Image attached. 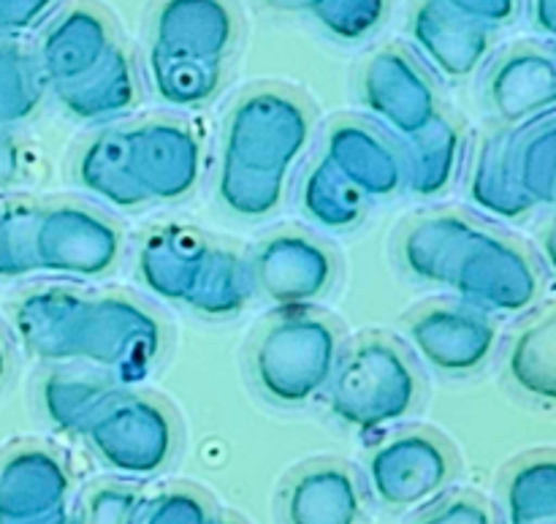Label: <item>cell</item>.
Instances as JSON below:
<instances>
[{
    "instance_id": "cell-28",
    "label": "cell",
    "mask_w": 556,
    "mask_h": 524,
    "mask_svg": "<svg viewBox=\"0 0 556 524\" xmlns=\"http://www.w3.org/2000/svg\"><path fill=\"white\" fill-rule=\"evenodd\" d=\"M255 294L253 272L250 261L239 253L212 245V253L206 259L195 291L185 302V308L195 315L210 321H228L244 313Z\"/></svg>"
},
{
    "instance_id": "cell-39",
    "label": "cell",
    "mask_w": 556,
    "mask_h": 524,
    "mask_svg": "<svg viewBox=\"0 0 556 524\" xmlns=\"http://www.w3.org/2000/svg\"><path fill=\"white\" fill-rule=\"evenodd\" d=\"M416 524H494L492 511L470 495L438 500Z\"/></svg>"
},
{
    "instance_id": "cell-11",
    "label": "cell",
    "mask_w": 556,
    "mask_h": 524,
    "mask_svg": "<svg viewBox=\"0 0 556 524\" xmlns=\"http://www.w3.org/2000/svg\"><path fill=\"white\" fill-rule=\"evenodd\" d=\"M125 130L136 183L150 204H174L199 188L204 177V141L190 125L161 117Z\"/></svg>"
},
{
    "instance_id": "cell-36",
    "label": "cell",
    "mask_w": 556,
    "mask_h": 524,
    "mask_svg": "<svg viewBox=\"0 0 556 524\" xmlns=\"http://www.w3.org/2000/svg\"><path fill=\"white\" fill-rule=\"evenodd\" d=\"M144 498L128 484H98L87 489L74 524H139Z\"/></svg>"
},
{
    "instance_id": "cell-17",
    "label": "cell",
    "mask_w": 556,
    "mask_h": 524,
    "mask_svg": "<svg viewBox=\"0 0 556 524\" xmlns=\"http://www.w3.org/2000/svg\"><path fill=\"white\" fill-rule=\"evenodd\" d=\"M112 47L114 36L106 16L90 5H74L54 16L52 25L43 30L36 63L43 82L58 90L90 74Z\"/></svg>"
},
{
    "instance_id": "cell-47",
    "label": "cell",
    "mask_w": 556,
    "mask_h": 524,
    "mask_svg": "<svg viewBox=\"0 0 556 524\" xmlns=\"http://www.w3.org/2000/svg\"><path fill=\"white\" fill-rule=\"evenodd\" d=\"M215 524H239V522H233V520H220V516H217Z\"/></svg>"
},
{
    "instance_id": "cell-4",
    "label": "cell",
    "mask_w": 556,
    "mask_h": 524,
    "mask_svg": "<svg viewBox=\"0 0 556 524\" xmlns=\"http://www.w3.org/2000/svg\"><path fill=\"white\" fill-rule=\"evenodd\" d=\"M166 348V329L136 299L79 294L71 313L65 364H85L114 384H139L155 370Z\"/></svg>"
},
{
    "instance_id": "cell-3",
    "label": "cell",
    "mask_w": 556,
    "mask_h": 524,
    "mask_svg": "<svg viewBox=\"0 0 556 524\" xmlns=\"http://www.w3.org/2000/svg\"><path fill=\"white\" fill-rule=\"evenodd\" d=\"M421 378L402 346L369 337L342 351L326 400L337 424L358 435L400 427L418 406Z\"/></svg>"
},
{
    "instance_id": "cell-22",
    "label": "cell",
    "mask_w": 556,
    "mask_h": 524,
    "mask_svg": "<svg viewBox=\"0 0 556 524\" xmlns=\"http://www.w3.org/2000/svg\"><path fill=\"white\" fill-rule=\"evenodd\" d=\"M476 223L456 212H438L413 221L400 239V261L407 275L429 286L448 288L462 250L476 234Z\"/></svg>"
},
{
    "instance_id": "cell-34",
    "label": "cell",
    "mask_w": 556,
    "mask_h": 524,
    "mask_svg": "<svg viewBox=\"0 0 556 524\" xmlns=\"http://www.w3.org/2000/svg\"><path fill=\"white\" fill-rule=\"evenodd\" d=\"M38 207L0 204V280H20L36 272L33 228Z\"/></svg>"
},
{
    "instance_id": "cell-23",
    "label": "cell",
    "mask_w": 556,
    "mask_h": 524,
    "mask_svg": "<svg viewBox=\"0 0 556 524\" xmlns=\"http://www.w3.org/2000/svg\"><path fill=\"white\" fill-rule=\"evenodd\" d=\"M76 183L92 196L114 210H139L150 204L144 190L136 183L134 166H130L128 130L109 128L92 136L81 147L76 158Z\"/></svg>"
},
{
    "instance_id": "cell-24",
    "label": "cell",
    "mask_w": 556,
    "mask_h": 524,
    "mask_svg": "<svg viewBox=\"0 0 556 524\" xmlns=\"http://www.w3.org/2000/svg\"><path fill=\"white\" fill-rule=\"evenodd\" d=\"M467 196L476 210L497 221H519L535 210L525 194L514 163V130L494 134L478 147Z\"/></svg>"
},
{
    "instance_id": "cell-1",
    "label": "cell",
    "mask_w": 556,
    "mask_h": 524,
    "mask_svg": "<svg viewBox=\"0 0 556 524\" xmlns=\"http://www.w3.org/2000/svg\"><path fill=\"white\" fill-rule=\"evenodd\" d=\"M309 141L313 114L296 96L277 87L244 92L223 125L215 177L223 210L242 221L275 215Z\"/></svg>"
},
{
    "instance_id": "cell-10",
    "label": "cell",
    "mask_w": 556,
    "mask_h": 524,
    "mask_svg": "<svg viewBox=\"0 0 556 524\" xmlns=\"http://www.w3.org/2000/svg\"><path fill=\"white\" fill-rule=\"evenodd\" d=\"M362 103L380 130L407 141L440 117V98L427 71L402 49L372 54L362 71Z\"/></svg>"
},
{
    "instance_id": "cell-25",
    "label": "cell",
    "mask_w": 556,
    "mask_h": 524,
    "mask_svg": "<svg viewBox=\"0 0 556 524\" xmlns=\"http://www.w3.org/2000/svg\"><path fill=\"white\" fill-rule=\"evenodd\" d=\"M405 188L418 199H438L456 183L465 161V134L440 114L429 128L402 141Z\"/></svg>"
},
{
    "instance_id": "cell-42",
    "label": "cell",
    "mask_w": 556,
    "mask_h": 524,
    "mask_svg": "<svg viewBox=\"0 0 556 524\" xmlns=\"http://www.w3.org/2000/svg\"><path fill=\"white\" fill-rule=\"evenodd\" d=\"M266 9L277 11V14H309L313 16L315 11L320 9L324 0H261Z\"/></svg>"
},
{
    "instance_id": "cell-2",
    "label": "cell",
    "mask_w": 556,
    "mask_h": 524,
    "mask_svg": "<svg viewBox=\"0 0 556 524\" xmlns=\"http://www.w3.org/2000/svg\"><path fill=\"white\" fill-rule=\"evenodd\" d=\"M342 357L340 329L313 310H282L250 348V375L264 400L304 408L326 395Z\"/></svg>"
},
{
    "instance_id": "cell-35",
    "label": "cell",
    "mask_w": 556,
    "mask_h": 524,
    "mask_svg": "<svg viewBox=\"0 0 556 524\" xmlns=\"http://www.w3.org/2000/svg\"><path fill=\"white\" fill-rule=\"evenodd\" d=\"M389 16V0H324L313 20L320 30L345 43L372 36Z\"/></svg>"
},
{
    "instance_id": "cell-38",
    "label": "cell",
    "mask_w": 556,
    "mask_h": 524,
    "mask_svg": "<svg viewBox=\"0 0 556 524\" xmlns=\"http://www.w3.org/2000/svg\"><path fill=\"white\" fill-rule=\"evenodd\" d=\"M60 0H0V36L16 38L36 30L58 9Z\"/></svg>"
},
{
    "instance_id": "cell-13",
    "label": "cell",
    "mask_w": 556,
    "mask_h": 524,
    "mask_svg": "<svg viewBox=\"0 0 556 524\" xmlns=\"http://www.w3.org/2000/svg\"><path fill=\"white\" fill-rule=\"evenodd\" d=\"M324 158L364 196L383 201L405 188V158L375 125L362 120H340L326 130Z\"/></svg>"
},
{
    "instance_id": "cell-29",
    "label": "cell",
    "mask_w": 556,
    "mask_h": 524,
    "mask_svg": "<svg viewBox=\"0 0 556 524\" xmlns=\"http://www.w3.org/2000/svg\"><path fill=\"white\" fill-rule=\"evenodd\" d=\"M226 63L182 58L150 49L147 52V76L161 103L172 109H195L210 103L223 85Z\"/></svg>"
},
{
    "instance_id": "cell-21",
    "label": "cell",
    "mask_w": 556,
    "mask_h": 524,
    "mask_svg": "<svg viewBox=\"0 0 556 524\" xmlns=\"http://www.w3.org/2000/svg\"><path fill=\"white\" fill-rule=\"evenodd\" d=\"M52 92L68 117L79 123H109L139 103L141 87L130 54L114 43L90 74Z\"/></svg>"
},
{
    "instance_id": "cell-46",
    "label": "cell",
    "mask_w": 556,
    "mask_h": 524,
    "mask_svg": "<svg viewBox=\"0 0 556 524\" xmlns=\"http://www.w3.org/2000/svg\"><path fill=\"white\" fill-rule=\"evenodd\" d=\"M9 373H11V353H9V346H5L3 335H0V391H3L5 380H9Z\"/></svg>"
},
{
    "instance_id": "cell-8",
    "label": "cell",
    "mask_w": 556,
    "mask_h": 524,
    "mask_svg": "<svg viewBox=\"0 0 556 524\" xmlns=\"http://www.w3.org/2000/svg\"><path fill=\"white\" fill-rule=\"evenodd\" d=\"M454 454L434 435L410 429L386 438L367 457V487L383 509H429L454 482Z\"/></svg>"
},
{
    "instance_id": "cell-45",
    "label": "cell",
    "mask_w": 556,
    "mask_h": 524,
    "mask_svg": "<svg viewBox=\"0 0 556 524\" xmlns=\"http://www.w3.org/2000/svg\"><path fill=\"white\" fill-rule=\"evenodd\" d=\"M541 248H543V259H546L548 270H552V275L556 277V221L546 228V234H543Z\"/></svg>"
},
{
    "instance_id": "cell-31",
    "label": "cell",
    "mask_w": 556,
    "mask_h": 524,
    "mask_svg": "<svg viewBox=\"0 0 556 524\" xmlns=\"http://www.w3.org/2000/svg\"><path fill=\"white\" fill-rule=\"evenodd\" d=\"M503 524H556V454L527 457L508 473Z\"/></svg>"
},
{
    "instance_id": "cell-37",
    "label": "cell",
    "mask_w": 556,
    "mask_h": 524,
    "mask_svg": "<svg viewBox=\"0 0 556 524\" xmlns=\"http://www.w3.org/2000/svg\"><path fill=\"white\" fill-rule=\"evenodd\" d=\"M215 511L190 489H166L144 500L139 524H215Z\"/></svg>"
},
{
    "instance_id": "cell-40",
    "label": "cell",
    "mask_w": 556,
    "mask_h": 524,
    "mask_svg": "<svg viewBox=\"0 0 556 524\" xmlns=\"http://www.w3.org/2000/svg\"><path fill=\"white\" fill-rule=\"evenodd\" d=\"M448 9L459 11L462 16L472 22H481V25L494 27L503 25V22L514 20L516 9H519V0H443Z\"/></svg>"
},
{
    "instance_id": "cell-26",
    "label": "cell",
    "mask_w": 556,
    "mask_h": 524,
    "mask_svg": "<svg viewBox=\"0 0 556 524\" xmlns=\"http://www.w3.org/2000/svg\"><path fill=\"white\" fill-rule=\"evenodd\" d=\"M117 395V384L90 367L52 370L38 386L43 419L63 435H81L103 406Z\"/></svg>"
},
{
    "instance_id": "cell-5",
    "label": "cell",
    "mask_w": 556,
    "mask_h": 524,
    "mask_svg": "<svg viewBox=\"0 0 556 524\" xmlns=\"http://www.w3.org/2000/svg\"><path fill=\"white\" fill-rule=\"evenodd\" d=\"M103 471L123 482H150L177 454V424L157 400L117 391L81 433Z\"/></svg>"
},
{
    "instance_id": "cell-41",
    "label": "cell",
    "mask_w": 556,
    "mask_h": 524,
    "mask_svg": "<svg viewBox=\"0 0 556 524\" xmlns=\"http://www.w3.org/2000/svg\"><path fill=\"white\" fill-rule=\"evenodd\" d=\"M22 174V150L5 125H0V194L9 190Z\"/></svg>"
},
{
    "instance_id": "cell-44",
    "label": "cell",
    "mask_w": 556,
    "mask_h": 524,
    "mask_svg": "<svg viewBox=\"0 0 556 524\" xmlns=\"http://www.w3.org/2000/svg\"><path fill=\"white\" fill-rule=\"evenodd\" d=\"M0 524H74V514H71V506H65V509L52 511V514H43V516H38V520L0 522Z\"/></svg>"
},
{
    "instance_id": "cell-12",
    "label": "cell",
    "mask_w": 556,
    "mask_h": 524,
    "mask_svg": "<svg viewBox=\"0 0 556 524\" xmlns=\"http://www.w3.org/2000/svg\"><path fill=\"white\" fill-rule=\"evenodd\" d=\"M407 346L429 370L465 378L486 367L497 351V326L492 315L467 304H434L407 321Z\"/></svg>"
},
{
    "instance_id": "cell-15",
    "label": "cell",
    "mask_w": 556,
    "mask_h": 524,
    "mask_svg": "<svg viewBox=\"0 0 556 524\" xmlns=\"http://www.w3.org/2000/svg\"><path fill=\"white\" fill-rule=\"evenodd\" d=\"M237 43V14L228 0H161L152 14L150 49L226 63Z\"/></svg>"
},
{
    "instance_id": "cell-7",
    "label": "cell",
    "mask_w": 556,
    "mask_h": 524,
    "mask_svg": "<svg viewBox=\"0 0 556 524\" xmlns=\"http://www.w3.org/2000/svg\"><path fill=\"white\" fill-rule=\"evenodd\" d=\"M448 288L462 304L486 315H519L541 297V275L519 245L478 226L456 261Z\"/></svg>"
},
{
    "instance_id": "cell-30",
    "label": "cell",
    "mask_w": 556,
    "mask_h": 524,
    "mask_svg": "<svg viewBox=\"0 0 556 524\" xmlns=\"http://www.w3.org/2000/svg\"><path fill=\"white\" fill-rule=\"evenodd\" d=\"M299 204L309 223L324 232H351L362 223L369 201L326 158L307 169L299 185Z\"/></svg>"
},
{
    "instance_id": "cell-6",
    "label": "cell",
    "mask_w": 556,
    "mask_h": 524,
    "mask_svg": "<svg viewBox=\"0 0 556 524\" xmlns=\"http://www.w3.org/2000/svg\"><path fill=\"white\" fill-rule=\"evenodd\" d=\"M123 234L103 212L79 201L38 207L33 228L36 272L68 280H101L123 259Z\"/></svg>"
},
{
    "instance_id": "cell-14",
    "label": "cell",
    "mask_w": 556,
    "mask_h": 524,
    "mask_svg": "<svg viewBox=\"0 0 556 524\" xmlns=\"http://www.w3.org/2000/svg\"><path fill=\"white\" fill-rule=\"evenodd\" d=\"M410 41L434 74L467 79L492 52V27L462 16L443 0H421L413 11Z\"/></svg>"
},
{
    "instance_id": "cell-33",
    "label": "cell",
    "mask_w": 556,
    "mask_h": 524,
    "mask_svg": "<svg viewBox=\"0 0 556 524\" xmlns=\"http://www.w3.org/2000/svg\"><path fill=\"white\" fill-rule=\"evenodd\" d=\"M43 87L36 58L16 43H0V125L30 120L43 101Z\"/></svg>"
},
{
    "instance_id": "cell-18",
    "label": "cell",
    "mask_w": 556,
    "mask_h": 524,
    "mask_svg": "<svg viewBox=\"0 0 556 524\" xmlns=\"http://www.w3.org/2000/svg\"><path fill=\"white\" fill-rule=\"evenodd\" d=\"M71 473L54 451L20 449L0 460V522H27L65 509Z\"/></svg>"
},
{
    "instance_id": "cell-9",
    "label": "cell",
    "mask_w": 556,
    "mask_h": 524,
    "mask_svg": "<svg viewBox=\"0 0 556 524\" xmlns=\"http://www.w3.org/2000/svg\"><path fill=\"white\" fill-rule=\"evenodd\" d=\"M255 294L277 310H309L334 286L337 259L307 234L266 237L250 255Z\"/></svg>"
},
{
    "instance_id": "cell-20",
    "label": "cell",
    "mask_w": 556,
    "mask_h": 524,
    "mask_svg": "<svg viewBox=\"0 0 556 524\" xmlns=\"http://www.w3.org/2000/svg\"><path fill=\"white\" fill-rule=\"evenodd\" d=\"M364 492L351 467L318 462L288 482L282 495L286 524H362Z\"/></svg>"
},
{
    "instance_id": "cell-43",
    "label": "cell",
    "mask_w": 556,
    "mask_h": 524,
    "mask_svg": "<svg viewBox=\"0 0 556 524\" xmlns=\"http://www.w3.org/2000/svg\"><path fill=\"white\" fill-rule=\"evenodd\" d=\"M532 16L541 30L556 36V0H532Z\"/></svg>"
},
{
    "instance_id": "cell-19",
    "label": "cell",
    "mask_w": 556,
    "mask_h": 524,
    "mask_svg": "<svg viewBox=\"0 0 556 524\" xmlns=\"http://www.w3.org/2000/svg\"><path fill=\"white\" fill-rule=\"evenodd\" d=\"M210 253L212 245L190 228H155L141 239L136 272L152 297L185 304L195 291Z\"/></svg>"
},
{
    "instance_id": "cell-27",
    "label": "cell",
    "mask_w": 556,
    "mask_h": 524,
    "mask_svg": "<svg viewBox=\"0 0 556 524\" xmlns=\"http://www.w3.org/2000/svg\"><path fill=\"white\" fill-rule=\"evenodd\" d=\"M505 370L521 395L541 406H556V310L514 337L505 353Z\"/></svg>"
},
{
    "instance_id": "cell-32",
    "label": "cell",
    "mask_w": 556,
    "mask_h": 524,
    "mask_svg": "<svg viewBox=\"0 0 556 524\" xmlns=\"http://www.w3.org/2000/svg\"><path fill=\"white\" fill-rule=\"evenodd\" d=\"M514 163L532 204H556V114L514 130Z\"/></svg>"
},
{
    "instance_id": "cell-16",
    "label": "cell",
    "mask_w": 556,
    "mask_h": 524,
    "mask_svg": "<svg viewBox=\"0 0 556 524\" xmlns=\"http://www.w3.org/2000/svg\"><path fill=\"white\" fill-rule=\"evenodd\" d=\"M486 103L510 128L556 114V54L538 47L510 49L489 71Z\"/></svg>"
}]
</instances>
